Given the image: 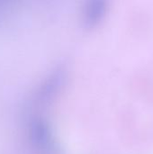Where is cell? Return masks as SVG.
Returning <instances> with one entry per match:
<instances>
[{"mask_svg":"<svg viewBox=\"0 0 153 154\" xmlns=\"http://www.w3.org/2000/svg\"><path fill=\"white\" fill-rule=\"evenodd\" d=\"M14 0H0V5L5 7V9H7L8 5H10V4L13 2Z\"/></svg>","mask_w":153,"mask_h":154,"instance_id":"obj_2","label":"cell"},{"mask_svg":"<svg viewBox=\"0 0 153 154\" xmlns=\"http://www.w3.org/2000/svg\"><path fill=\"white\" fill-rule=\"evenodd\" d=\"M107 0H84L82 5V21L87 28L96 27L105 17Z\"/></svg>","mask_w":153,"mask_h":154,"instance_id":"obj_1","label":"cell"}]
</instances>
